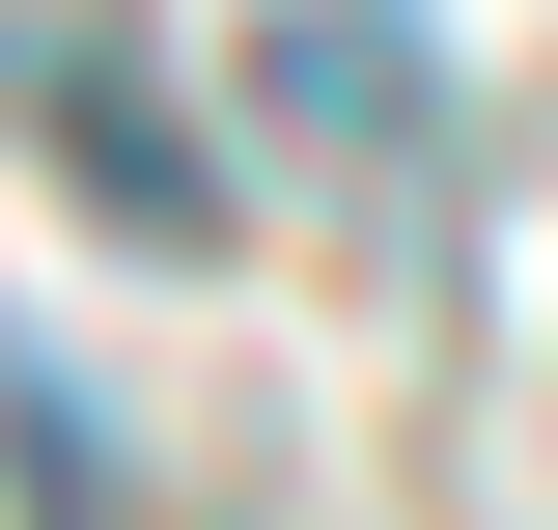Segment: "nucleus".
I'll return each instance as SVG.
<instances>
[{
    "label": "nucleus",
    "instance_id": "obj_1",
    "mask_svg": "<svg viewBox=\"0 0 558 530\" xmlns=\"http://www.w3.org/2000/svg\"><path fill=\"white\" fill-rule=\"evenodd\" d=\"M0 84L57 112V168H84V196H112V224H223V196H196V140H140V84L84 57V28H28V57H0Z\"/></svg>",
    "mask_w": 558,
    "mask_h": 530
},
{
    "label": "nucleus",
    "instance_id": "obj_2",
    "mask_svg": "<svg viewBox=\"0 0 558 530\" xmlns=\"http://www.w3.org/2000/svg\"><path fill=\"white\" fill-rule=\"evenodd\" d=\"M84 474H112V447H84V392L0 335V530H84Z\"/></svg>",
    "mask_w": 558,
    "mask_h": 530
}]
</instances>
